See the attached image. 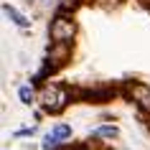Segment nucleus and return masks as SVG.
<instances>
[{
  "mask_svg": "<svg viewBox=\"0 0 150 150\" xmlns=\"http://www.w3.org/2000/svg\"><path fill=\"white\" fill-rule=\"evenodd\" d=\"M74 31H76V25H74V21L66 18V16L54 18V23H51V38H54L56 43H66V41H71Z\"/></svg>",
  "mask_w": 150,
  "mask_h": 150,
  "instance_id": "obj_1",
  "label": "nucleus"
},
{
  "mask_svg": "<svg viewBox=\"0 0 150 150\" xmlns=\"http://www.w3.org/2000/svg\"><path fill=\"white\" fill-rule=\"evenodd\" d=\"M64 102H66V92L59 89L56 84H48V87L41 92V104H43L46 110H61Z\"/></svg>",
  "mask_w": 150,
  "mask_h": 150,
  "instance_id": "obj_2",
  "label": "nucleus"
},
{
  "mask_svg": "<svg viewBox=\"0 0 150 150\" xmlns=\"http://www.w3.org/2000/svg\"><path fill=\"white\" fill-rule=\"evenodd\" d=\"M130 97H132V102H140L145 110H150V87L148 84L135 81L132 87H130Z\"/></svg>",
  "mask_w": 150,
  "mask_h": 150,
  "instance_id": "obj_3",
  "label": "nucleus"
},
{
  "mask_svg": "<svg viewBox=\"0 0 150 150\" xmlns=\"http://www.w3.org/2000/svg\"><path fill=\"white\" fill-rule=\"evenodd\" d=\"M71 135V130L66 125H59L54 130V132H48L46 137H43V150H51V148H56L59 145V140H64V137H69Z\"/></svg>",
  "mask_w": 150,
  "mask_h": 150,
  "instance_id": "obj_4",
  "label": "nucleus"
},
{
  "mask_svg": "<svg viewBox=\"0 0 150 150\" xmlns=\"http://www.w3.org/2000/svg\"><path fill=\"white\" fill-rule=\"evenodd\" d=\"M66 56H69V41H66V43H56V46L51 48V54H48V59L59 64L61 59H66Z\"/></svg>",
  "mask_w": 150,
  "mask_h": 150,
  "instance_id": "obj_5",
  "label": "nucleus"
},
{
  "mask_svg": "<svg viewBox=\"0 0 150 150\" xmlns=\"http://www.w3.org/2000/svg\"><path fill=\"white\" fill-rule=\"evenodd\" d=\"M94 137H117V127L115 125H102V127H97L94 130Z\"/></svg>",
  "mask_w": 150,
  "mask_h": 150,
  "instance_id": "obj_6",
  "label": "nucleus"
},
{
  "mask_svg": "<svg viewBox=\"0 0 150 150\" xmlns=\"http://www.w3.org/2000/svg\"><path fill=\"white\" fill-rule=\"evenodd\" d=\"M3 10H5V16H10V18H13V23H16V25H21V28H25V25H28V21H25V18L21 16V13H18L16 8H10V5H5Z\"/></svg>",
  "mask_w": 150,
  "mask_h": 150,
  "instance_id": "obj_7",
  "label": "nucleus"
},
{
  "mask_svg": "<svg viewBox=\"0 0 150 150\" xmlns=\"http://www.w3.org/2000/svg\"><path fill=\"white\" fill-rule=\"evenodd\" d=\"M33 97H36V94H33V89L28 87V84H25V87H21V102L31 104V102H33Z\"/></svg>",
  "mask_w": 150,
  "mask_h": 150,
  "instance_id": "obj_8",
  "label": "nucleus"
},
{
  "mask_svg": "<svg viewBox=\"0 0 150 150\" xmlns=\"http://www.w3.org/2000/svg\"><path fill=\"white\" fill-rule=\"evenodd\" d=\"M21 150H36V148H33V145H23Z\"/></svg>",
  "mask_w": 150,
  "mask_h": 150,
  "instance_id": "obj_9",
  "label": "nucleus"
}]
</instances>
